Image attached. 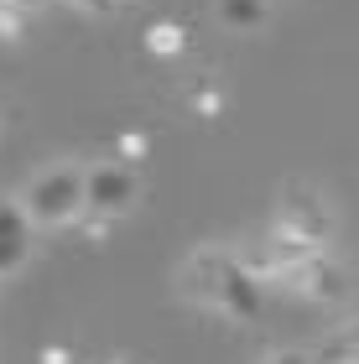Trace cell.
<instances>
[{"instance_id":"3","label":"cell","mask_w":359,"mask_h":364,"mask_svg":"<svg viewBox=\"0 0 359 364\" xmlns=\"http://www.w3.org/2000/svg\"><path fill=\"white\" fill-rule=\"evenodd\" d=\"M26 255V213L0 203V271H16Z\"/></svg>"},{"instance_id":"2","label":"cell","mask_w":359,"mask_h":364,"mask_svg":"<svg viewBox=\"0 0 359 364\" xmlns=\"http://www.w3.org/2000/svg\"><path fill=\"white\" fill-rule=\"evenodd\" d=\"M130 198H136V177L120 172V167H100V172L84 182V203L100 208V213H120Z\"/></svg>"},{"instance_id":"5","label":"cell","mask_w":359,"mask_h":364,"mask_svg":"<svg viewBox=\"0 0 359 364\" xmlns=\"http://www.w3.org/2000/svg\"><path fill=\"white\" fill-rule=\"evenodd\" d=\"M26 6H31V0H26Z\"/></svg>"},{"instance_id":"1","label":"cell","mask_w":359,"mask_h":364,"mask_svg":"<svg viewBox=\"0 0 359 364\" xmlns=\"http://www.w3.org/2000/svg\"><path fill=\"white\" fill-rule=\"evenodd\" d=\"M78 203H84V177L78 172H47V177L31 182V193H26V208L37 213V219H47V224L68 219Z\"/></svg>"},{"instance_id":"4","label":"cell","mask_w":359,"mask_h":364,"mask_svg":"<svg viewBox=\"0 0 359 364\" xmlns=\"http://www.w3.org/2000/svg\"><path fill=\"white\" fill-rule=\"evenodd\" d=\"M224 16L235 26H255L260 21V0H224Z\"/></svg>"}]
</instances>
